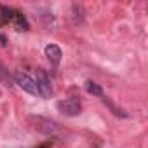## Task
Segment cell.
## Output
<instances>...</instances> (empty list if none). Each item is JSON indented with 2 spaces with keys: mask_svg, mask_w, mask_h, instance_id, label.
<instances>
[{
  "mask_svg": "<svg viewBox=\"0 0 148 148\" xmlns=\"http://www.w3.org/2000/svg\"><path fill=\"white\" fill-rule=\"evenodd\" d=\"M0 12H2V18H4V19H7V21L14 23V26H16L19 32H21V30H28V28H30V25H28L26 18H25L19 11L11 9V7H5V5H0Z\"/></svg>",
  "mask_w": 148,
  "mask_h": 148,
  "instance_id": "cell-1",
  "label": "cell"
},
{
  "mask_svg": "<svg viewBox=\"0 0 148 148\" xmlns=\"http://www.w3.org/2000/svg\"><path fill=\"white\" fill-rule=\"evenodd\" d=\"M28 120L32 122V125H33L37 131H40V132H44V134H47V136L58 132V125H56V122H52L51 119H45V117H40V115H32V117H28Z\"/></svg>",
  "mask_w": 148,
  "mask_h": 148,
  "instance_id": "cell-2",
  "label": "cell"
},
{
  "mask_svg": "<svg viewBox=\"0 0 148 148\" xmlns=\"http://www.w3.org/2000/svg\"><path fill=\"white\" fill-rule=\"evenodd\" d=\"M58 110L66 115V117H77L82 113V105L77 98H68V99H63V101H58Z\"/></svg>",
  "mask_w": 148,
  "mask_h": 148,
  "instance_id": "cell-3",
  "label": "cell"
},
{
  "mask_svg": "<svg viewBox=\"0 0 148 148\" xmlns=\"http://www.w3.org/2000/svg\"><path fill=\"white\" fill-rule=\"evenodd\" d=\"M14 82L23 89L26 91L28 94H38V89H37V82L28 75V73H23V71H16L14 73Z\"/></svg>",
  "mask_w": 148,
  "mask_h": 148,
  "instance_id": "cell-4",
  "label": "cell"
},
{
  "mask_svg": "<svg viewBox=\"0 0 148 148\" xmlns=\"http://www.w3.org/2000/svg\"><path fill=\"white\" fill-rule=\"evenodd\" d=\"M35 73H37V80H35V82H37L38 94H40L42 98H51V96H52V86H51L49 77L45 75V71H44L42 68H37Z\"/></svg>",
  "mask_w": 148,
  "mask_h": 148,
  "instance_id": "cell-5",
  "label": "cell"
},
{
  "mask_svg": "<svg viewBox=\"0 0 148 148\" xmlns=\"http://www.w3.org/2000/svg\"><path fill=\"white\" fill-rule=\"evenodd\" d=\"M45 56H47V59H49L54 66H58L59 61H61L63 52H61V49H59L56 44H49V45L45 47Z\"/></svg>",
  "mask_w": 148,
  "mask_h": 148,
  "instance_id": "cell-6",
  "label": "cell"
},
{
  "mask_svg": "<svg viewBox=\"0 0 148 148\" xmlns=\"http://www.w3.org/2000/svg\"><path fill=\"white\" fill-rule=\"evenodd\" d=\"M86 91H87L89 94H92V96L103 98V89H101V86L96 84L94 80H87V82H86Z\"/></svg>",
  "mask_w": 148,
  "mask_h": 148,
  "instance_id": "cell-7",
  "label": "cell"
},
{
  "mask_svg": "<svg viewBox=\"0 0 148 148\" xmlns=\"http://www.w3.org/2000/svg\"><path fill=\"white\" fill-rule=\"evenodd\" d=\"M103 103H105V105H108V106H110V110H112V112H113V113H115L117 117H122V119H125V117H127V113H125V112H124L122 108L115 106V105H113V103H112V101H110L108 98H103Z\"/></svg>",
  "mask_w": 148,
  "mask_h": 148,
  "instance_id": "cell-8",
  "label": "cell"
},
{
  "mask_svg": "<svg viewBox=\"0 0 148 148\" xmlns=\"http://www.w3.org/2000/svg\"><path fill=\"white\" fill-rule=\"evenodd\" d=\"M0 44H2V45H7V38H5V35H0Z\"/></svg>",
  "mask_w": 148,
  "mask_h": 148,
  "instance_id": "cell-9",
  "label": "cell"
}]
</instances>
